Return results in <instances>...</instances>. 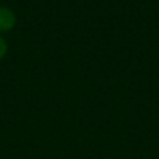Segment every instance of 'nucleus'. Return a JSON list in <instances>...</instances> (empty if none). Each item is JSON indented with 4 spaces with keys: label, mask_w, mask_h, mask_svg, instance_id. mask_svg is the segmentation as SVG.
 Wrapping results in <instances>:
<instances>
[{
    "label": "nucleus",
    "mask_w": 159,
    "mask_h": 159,
    "mask_svg": "<svg viewBox=\"0 0 159 159\" xmlns=\"http://www.w3.org/2000/svg\"><path fill=\"white\" fill-rule=\"evenodd\" d=\"M14 25H16L14 13L7 7H0V31H10Z\"/></svg>",
    "instance_id": "nucleus-1"
},
{
    "label": "nucleus",
    "mask_w": 159,
    "mask_h": 159,
    "mask_svg": "<svg viewBox=\"0 0 159 159\" xmlns=\"http://www.w3.org/2000/svg\"><path fill=\"white\" fill-rule=\"evenodd\" d=\"M7 50H8V45H7V41L0 36V59H2L5 55H7Z\"/></svg>",
    "instance_id": "nucleus-2"
}]
</instances>
